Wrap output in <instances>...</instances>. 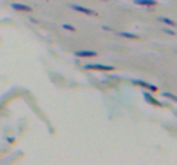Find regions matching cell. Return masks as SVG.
Instances as JSON below:
<instances>
[{
    "instance_id": "1",
    "label": "cell",
    "mask_w": 177,
    "mask_h": 165,
    "mask_svg": "<svg viewBox=\"0 0 177 165\" xmlns=\"http://www.w3.org/2000/svg\"><path fill=\"white\" fill-rule=\"evenodd\" d=\"M84 69L88 71H102V72H110V71H115L114 65H105V64H86Z\"/></svg>"
},
{
    "instance_id": "2",
    "label": "cell",
    "mask_w": 177,
    "mask_h": 165,
    "mask_svg": "<svg viewBox=\"0 0 177 165\" xmlns=\"http://www.w3.org/2000/svg\"><path fill=\"white\" fill-rule=\"evenodd\" d=\"M131 82H133L134 86H141L143 90H146V91H151V93L158 91V86H155V84H150V82H146V81H141V79H133Z\"/></svg>"
},
{
    "instance_id": "3",
    "label": "cell",
    "mask_w": 177,
    "mask_h": 165,
    "mask_svg": "<svg viewBox=\"0 0 177 165\" xmlns=\"http://www.w3.org/2000/svg\"><path fill=\"white\" fill-rule=\"evenodd\" d=\"M71 9L72 10H76V12H81V14H84V16H98L96 14V10H93V9H88V7H84V5H78V4H72L71 5Z\"/></svg>"
},
{
    "instance_id": "4",
    "label": "cell",
    "mask_w": 177,
    "mask_h": 165,
    "mask_svg": "<svg viewBox=\"0 0 177 165\" xmlns=\"http://www.w3.org/2000/svg\"><path fill=\"white\" fill-rule=\"evenodd\" d=\"M74 55L78 57V59H93L96 57L98 53L95 50H78V52H74Z\"/></svg>"
},
{
    "instance_id": "5",
    "label": "cell",
    "mask_w": 177,
    "mask_h": 165,
    "mask_svg": "<svg viewBox=\"0 0 177 165\" xmlns=\"http://www.w3.org/2000/svg\"><path fill=\"white\" fill-rule=\"evenodd\" d=\"M10 7H12L14 10H17V12H33V7H29V5H26V4H16V2H12L10 4Z\"/></svg>"
},
{
    "instance_id": "6",
    "label": "cell",
    "mask_w": 177,
    "mask_h": 165,
    "mask_svg": "<svg viewBox=\"0 0 177 165\" xmlns=\"http://www.w3.org/2000/svg\"><path fill=\"white\" fill-rule=\"evenodd\" d=\"M134 5H141V7H155L158 0H133Z\"/></svg>"
},
{
    "instance_id": "7",
    "label": "cell",
    "mask_w": 177,
    "mask_h": 165,
    "mask_svg": "<svg viewBox=\"0 0 177 165\" xmlns=\"http://www.w3.org/2000/svg\"><path fill=\"white\" fill-rule=\"evenodd\" d=\"M144 100H146V102H150V103H151V105H155V107H162V102L155 100V98H153V95H151V91L148 93L146 90H144Z\"/></svg>"
},
{
    "instance_id": "8",
    "label": "cell",
    "mask_w": 177,
    "mask_h": 165,
    "mask_svg": "<svg viewBox=\"0 0 177 165\" xmlns=\"http://www.w3.org/2000/svg\"><path fill=\"white\" fill-rule=\"evenodd\" d=\"M158 21H160V22H164V24H167V26H170V28H177V22L174 21V19H170V17L158 16Z\"/></svg>"
},
{
    "instance_id": "9",
    "label": "cell",
    "mask_w": 177,
    "mask_h": 165,
    "mask_svg": "<svg viewBox=\"0 0 177 165\" xmlns=\"http://www.w3.org/2000/svg\"><path fill=\"white\" fill-rule=\"evenodd\" d=\"M117 35L122 36V38H129V40H138V38H139V36L136 35V33H125V31H119Z\"/></svg>"
},
{
    "instance_id": "10",
    "label": "cell",
    "mask_w": 177,
    "mask_h": 165,
    "mask_svg": "<svg viewBox=\"0 0 177 165\" xmlns=\"http://www.w3.org/2000/svg\"><path fill=\"white\" fill-rule=\"evenodd\" d=\"M162 96H164V98H167V100H170V102H175V103H177V95H174V93L162 91Z\"/></svg>"
},
{
    "instance_id": "11",
    "label": "cell",
    "mask_w": 177,
    "mask_h": 165,
    "mask_svg": "<svg viewBox=\"0 0 177 165\" xmlns=\"http://www.w3.org/2000/svg\"><path fill=\"white\" fill-rule=\"evenodd\" d=\"M62 29L71 31V33H76V31H78V28H76V26H72V24H62Z\"/></svg>"
},
{
    "instance_id": "12",
    "label": "cell",
    "mask_w": 177,
    "mask_h": 165,
    "mask_svg": "<svg viewBox=\"0 0 177 165\" xmlns=\"http://www.w3.org/2000/svg\"><path fill=\"white\" fill-rule=\"evenodd\" d=\"M162 31H164V33H167V35H174V36H175V29H168V28H162Z\"/></svg>"
},
{
    "instance_id": "13",
    "label": "cell",
    "mask_w": 177,
    "mask_h": 165,
    "mask_svg": "<svg viewBox=\"0 0 177 165\" xmlns=\"http://www.w3.org/2000/svg\"><path fill=\"white\" fill-rule=\"evenodd\" d=\"M102 29H103V31H114L110 26H102Z\"/></svg>"
},
{
    "instance_id": "14",
    "label": "cell",
    "mask_w": 177,
    "mask_h": 165,
    "mask_svg": "<svg viewBox=\"0 0 177 165\" xmlns=\"http://www.w3.org/2000/svg\"><path fill=\"white\" fill-rule=\"evenodd\" d=\"M102 2H107V0H102Z\"/></svg>"
}]
</instances>
